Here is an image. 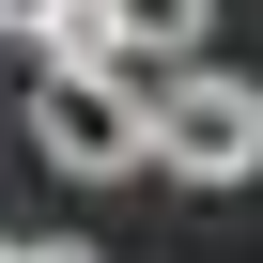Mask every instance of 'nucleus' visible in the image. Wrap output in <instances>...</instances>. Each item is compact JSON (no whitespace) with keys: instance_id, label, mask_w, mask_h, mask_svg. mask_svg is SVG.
<instances>
[{"instance_id":"1","label":"nucleus","mask_w":263,"mask_h":263,"mask_svg":"<svg viewBox=\"0 0 263 263\" xmlns=\"http://www.w3.org/2000/svg\"><path fill=\"white\" fill-rule=\"evenodd\" d=\"M140 171L263 186V78H248V62H171V78H140Z\"/></svg>"},{"instance_id":"2","label":"nucleus","mask_w":263,"mask_h":263,"mask_svg":"<svg viewBox=\"0 0 263 263\" xmlns=\"http://www.w3.org/2000/svg\"><path fill=\"white\" fill-rule=\"evenodd\" d=\"M31 155L78 171V186L140 171V78H124V62H47L31 78Z\"/></svg>"},{"instance_id":"3","label":"nucleus","mask_w":263,"mask_h":263,"mask_svg":"<svg viewBox=\"0 0 263 263\" xmlns=\"http://www.w3.org/2000/svg\"><path fill=\"white\" fill-rule=\"evenodd\" d=\"M62 16H78V0H0V31H31V47H47Z\"/></svg>"},{"instance_id":"4","label":"nucleus","mask_w":263,"mask_h":263,"mask_svg":"<svg viewBox=\"0 0 263 263\" xmlns=\"http://www.w3.org/2000/svg\"><path fill=\"white\" fill-rule=\"evenodd\" d=\"M16 263H108V248H78V232H47V248H16Z\"/></svg>"},{"instance_id":"5","label":"nucleus","mask_w":263,"mask_h":263,"mask_svg":"<svg viewBox=\"0 0 263 263\" xmlns=\"http://www.w3.org/2000/svg\"><path fill=\"white\" fill-rule=\"evenodd\" d=\"M0 263H16V232H0Z\"/></svg>"}]
</instances>
